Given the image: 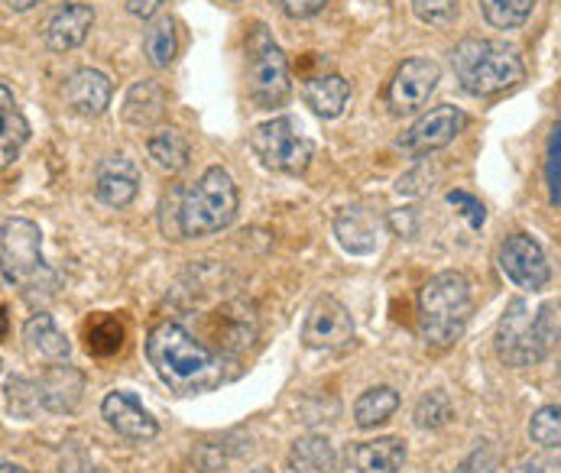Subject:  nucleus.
Listing matches in <instances>:
<instances>
[{"label":"nucleus","instance_id":"nucleus-31","mask_svg":"<svg viewBox=\"0 0 561 473\" xmlns=\"http://www.w3.org/2000/svg\"><path fill=\"white\" fill-rule=\"evenodd\" d=\"M415 16L435 30H445L458 20V10H461V0H409Z\"/></svg>","mask_w":561,"mask_h":473},{"label":"nucleus","instance_id":"nucleus-13","mask_svg":"<svg viewBox=\"0 0 561 473\" xmlns=\"http://www.w3.org/2000/svg\"><path fill=\"white\" fill-rule=\"evenodd\" d=\"M405 464V441L397 435L374 438V441H351L341 458V473H397Z\"/></svg>","mask_w":561,"mask_h":473},{"label":"nucleus","instance_id":"nucleus-19","mask_svg":"<svg viewBox=\"0 0 561 473\" xmlns=\"http://www.w3.org/2000/svg\"><path fill=\"white\" fill-rule=\"evenodd\" d=\"M23 344H26V354L33 360H43V364H66L72 354L69 337L59 331V324L46 312L33 315L23 324Z\"/></svg>","mask_w":561,"mask_h":473},{"label":"nucleus","instance_id":"nucleus-37","mask_svg":"<svg viewBox=\"0 0 561 473\" xmlns=\"http://www.w3.org/2000/svg\"><path fill=\"white\" fill-rule=\"evenodd\" d=\"M7 3V10H13V13H23V10H33L39 0H3Z\"/></svg>","mask_w":561,"mask_h":473},{"label":"nucleus","instance_id":"nucleus-2","mask_svg":"<svg viewBox=\"0 0 561 473\" xmlns=\"http://www.w3.org/2000/svg\"><path fill=\"white\" fill-rule=\"evenodd\" d=\"M474 312L471 282L458 269L432 276L419 292V331L428 350H448L461 341Z\"/></svg>","mask_w":561,"mask_h":473},{"label":"nucleus","instance_id":"nucleus-14","mask_svg":"<svg viewBox=\"0 0 561 473\" xmlns=\"http://www.w3.org/2000/svg\"><path fill=\"white\" fill-rule=\"evenodd\" d=\"M94 195L107 208H127L140 195V169L124 153L101 159L94 172Z\"/></svg>","mask_w":561,"mask_h":473},{"label":"nucleus","instance_id":"nucleus-26","mask_svg":"<svg viewBox=\"0 0 561 473\" xmlns=\"http://www.w3.org/2000/svg\"><path fill=\"white\" fill-rule=\"evenodd\" d=\"M147 150H150V159L160 165L162 172L175 175L188 165V140L179 134V130H157L150 140H147Z\"/></svg>","mask_w":561,"mask_h":473},{"label":"nucleus","instance_id":"nucleus-39","mask_svg":"<svg viewBox=\"0 0 561 473\" xmlns=\"http://www.w3.org/2000/svg\"><path fill=\"white\" fill-rule=\"evenodd\" d=\"M250 473H266V471H250Z\"/></svg>","mask_w":561,"mask_h":473},{"label":"nucleus","instance_id":"nucleus-28","mask_svg":"<svg viewBox=\"0 0 561 473\" xmlns=\"http://www.w3.org/2000/svg\"><path fill=\"white\" fill-rule=\"evenodd\" d=\"M536 0H481L483 20L493 30H516L529 20Z\"/></svg>","mask_w":561,"mask_h":473},{"label":"nucleus","instance_id":"nucleus-18","mask_svg":"<svg viewBox=\"0 0 561 473\" xmlns=\"http://www.w3.org/2000/svg\"><path fill=\"white\" fill-rule=\"evenodd\" d=\"M94 26V10L88 3H62L46 23V46L53 53H72L88 39Z\"/></svg>","mask_w":561,"mask_h":473},{"label":"nucleus","instance_id":"nucleus-40","mask_svg":"<svg viewBox=\"0 0 561 473\" xmlns=\"http://www.w3.org/2000/svg\"><path fill=\"white\" fill-rule=\"evenodd\" d=\"M231 3H238V0H231Z\"/></svg>","mask_w":561,"mask_h":473},{"label":"nucleus","instance_id":"nucleus-9","mask_svg":"<svg viewBox=\"0 0 561 473\" xmlns=\"http://www.w3.org/2000/svg\"><path fill=\"white\" fill-rule=\"evenodd\" d=\"M500 269L506 273L510 282H516L526 292H542L552 279V269H549L542 246L529 234L510 236L500 246Z\"/></svg>","mask_w":561,"mask_h":473},{"label":"nucleus","instance_id":"nucleus-30","mask_svg":"<svg viewBox=\"0 0 561 473\" xmlns=\"http://www.w3.org/2000/svg\"><path fill=\"white\" fill-rule=\"evenodd\" d=\"M451 415H455L451 399L442 393V390H432V393L422 395L415 402V412H412V418H415L419 428H442V425L451 422Z\"/></svg>","mask_w":561,"mask_h":473},{"label":"nucleus","instance_id":"nucleus-27","mask_svg":"<svg viewBox=\"0 0 561 473\" xmlns=\"http://www.w3.org/2000/svg\"><path fill=\"white\" fill-rule=\"evenodd\" d=\"M175 49H179V39H175V23L172 16H157L144 36V53L150 59L153 69H169L172 59H175Z\"/></svg>","mask_w":561,"mask_h":473},{"label":"nucleus","instance_id":"nucleus-32","mask_svg":"<svg viewBox=\"0 0 561 473\" xmlns=\"http://www.w3.org/2000/svg\"><path fill=\"white\" fill-rule=\"evenodd\" d=\"M546 185H549V201L561 208V127H552L549 147H546Z\"/></svg>","mask_w":561,"mask_h":473},{"label":"nucleus","instance_id":"nucleus-36","mask_svg":"<svg viewBox=\"0 0 561 473\" xmlns=\"http://www.w3.org/2000/svg\"><path fill=\"white\" fill-rule=\"evenodd\" d=\"M165 0H127V10H130V16H140V20H150V16H157V10H160Z\"/></svg>","mask_w":561,"mask_h":473},{"label":"nucleus","instance_id":"nucleus-15","mask_svg":"<svg viewBox=\"0 0 561 473\" xmlns=\"http://www.w3.org/2000/svg\"><path fill=\"white\" fill-rule=\"evenodd\" d=\"M101 415L104 422L127 441H150L157 438L160 425L157 418L140 405V399L134 393H124V390H114V393L104 395L101 402Z\"/></svg>","mask_w":561,"mask_h":473},{"label":"nucleus","instance_id":"nucleus-29","mask_svg":"<svg viewBox=\"0 0 561 473\" xmlns=\"http://www.w3.org/2000/svg\"><path fill=\"white\" fill-rule=\"evenodd\" d=\"M529 438H533V445H539L546 451L561 448V405H542L529 418Z\"/></svg>","mask_w":561,"mask_h":473},{"label":"nucleus","instance_id":"nucleus-12","mask_svg":"<svg viewBox=\"0 0 561 473\" xmlns=\"http://www.w3.org/2000/svg\"><path fill=\"white\" fill-rule=\"evenodd\" d=\"M468 117L461 107H451V104H442L428 114H422L400 140V147L412 157H425V153H435L442 147H448L461 130H465Z\"/></svg>","mask_w":561,"mask_h":473},{"label":"nucleus","instance_id":"nucleus-25","mask_svg":"<svg viewBox=\"0 0 561 473\" xmlns=\"http://www.w3.org/2000/svg\"><path fill=\"white\" fill-rule=\"evenodd\" d=\"M397 408H400V393L393 387H374L354 402V422L357 428H374L390 422Z\"/></svg>","mask_w":561,"mask_h":473},{"label":"nucleus","instance_id":"nucleus-16","mask_svg":"<svg viewBox=\"0 0 561 473\" xmlns=\"http://www.w3.org/2000/svg\"><path fill=\"white\" fill-rule=\"evenodd\" d=\"M39 405L53 415H72L84 393V373L72 364H49L36 380Z\"/></svg>","mask_w":561,"mask_h":473},{"label":"nucleus","instance_id":"nucleus-1","mask_svg":"<svg viewBox=\"0 0 561 473\" xmlns=\"http://www.w3.org/2000/svg\"><path fill=\"white\" fill-rule=\"evenodd\" d=\"M147 360L175 395L211 393L228 380L225 357L179 321H160L147 334Z\"/></svg>","mask_w":561,"mask_h":473},{"label":"nucleus","instance_id":"nucleus-23","mask_svg":"<svg viewBox=\"0 0 561 473\" xmlns=\"http://www.w3.org/2000/svg\"><path fill=\"white\" fill-rule=\"evenodd\" d=\"M0 120H3V137H0V162L3 169L13 165V159L20 157V147L30 140V124L23 120L10 84H0Z\"/></svg>","mask_w":561,"mask_h":473},{"label":"nucleus","instance_id":"nucleus-35","mask_svg":"<svg viewBox=\"0 0 561 473\" xmlns=\"http://www.w3.org/2000/svg\"><path fill=\"white\" fill-rule=\"evenodd\" d=\"M510 473H561V461H556L552 454H529Z\"/></svg>","mask_w":561,"mask_h":473},{"label":"nucleus","instance_id":"nucleus-10","mask_svg":"<svg viewBox=\"0 0 561 473\" xmlns=\"http://www.w3.org/2000/svg\"><path fill=\"white\" fill-rule=\"evenodd\" d=\"M351 341H354V318H351V312L334 296H321L306 315L302 344L309 350H337V347H347Z\"/></svg>","mask_w":561,"mask_h":473},{"label":"nucleus","instance_id":"nucleus-11","mask_svg":"<svg viewBox=\"0 0 561 473\" xmlns=\"http://www.w3.org/2000/svg\"><path fill=\"white\" fill-rule=\"evenodd\" d=\"M438 79H442L438 62L422 59V56L405 59L400 69H397L393 81H390V88H387L390 107H393L397 114H415L419 107L428 104L432 91L438 88Z\"/></svg>","mask_w":561,"mask_h":473},{"label":"nucleus","instance_id":"nucleus-3","mask_svg":"<svg viewBox=\"0 0 561 473\" xmlns=\"http://www.w3.org/2000/svg\"><path fill=\"white\" fill-rule=\"evenodd\" d=\"M561 337V318L556 305L529 309L526 299H513L496 324V357L506 367H536L542 364Z\"/></svg>","mask_w":561,"mask_h":473},{"label":"nucleus","instance_id":"nucleus-20","mask_svg":"<svg viewBox=\"0 0 561 473\" xmlns=\"http://www.w3.org/2000/svg\"><path fill=\"white\" fill-rule=\"evenodd\" d=\"M165 88L160 81H137L124 97V120L134 127H153L165 114Z\"/></svg>","mask_w":561,"mask_h":473},{"label":"nucleus","instance_id":"nucleus-5","mask_svg":"<svg viewBox=\"0 0 561 473\" xmlns=\"http://www.w3.org/2000/svg\"><path fill=\"white\" fill-rule=\"evenodd\" d=\"M238 201L241 198L231 172L221 165L205 169L198 182L188 185L182 195V211H179L182 236H208L231 228V221L238 218Z\"/></svg>","mask_w":561,"mask_h":473},{"label":"nucleus","instance_id":"nucleus-6","mask_svg":"<svg viewBox=\"0 0 561 473\" xmlns=\"http://www.w3.org/2000/svg\"><path fill=\"white\" fill-rule=\"evenodd\" d=\"M0 269L3 282L23 292H53L56 273L43 259V231L26 218H7L0 231Z\"/></svg>","mask_w":561,"mask_h":473},{"label":"nucleus","instance_id":"nucleus-17","mask_svg":"<svg viewBox=\"0 0 561 473\" xmlns=\"http://www.w3.org/2000/svg\"><path fill=\"white\" fill-rule=\"evenodd\" d=\"M111 79L98 69H79L62 84V101L79 117H101L111 107Z\"/></svg>","mask_w":561,"mask_h":473},{"label":"nucleus","instance_id":"nucleus-8","mask_svg":"<svg viewBox=\"0 0 561 473\" xmlns=\"http://www.w3.org/2000/svg\"><path fill=\"white\" fill-rule=\"evenodd\" d=\"M250 150L266 169L286 172V175H299L312 162V140L302 137V130L293 117H273V120H263L260 127H253Z\"/></svg>","mask_w":561,"mask_h":473},{"label":"nucleus","instance_id":"nucleus-4","mask_svg":"<svg viewBox=\"0 0 561 473\" xmlns=\"http://www.w3.org/2000/svg\"><path fill=\"white\" fill-rule=\"evenodd\" d=\"M451 69L458 84L474 94H500L513 84L526 79V66L519 59V53L500 39H465L455 46L451 53Z\"/></svg>","mask_w":561,"mask_h":473},{"label":"nucleus","instance_id":"nucleus-38","mask_svg":"<svg viewBox=\"0 0 561 473\" xmlns=\"http://www.w3.org/2000/svg\"><path fill=\"white\" fill-rule=\"evenodd\" d=\"M0 473H26V471H23V468H16V464H10V461H7V464H3V468H0Z\"/></svg>","mask_w":561,"mask_h":473},{"label":"nucleus","instance_id":"nucleus-33","mask_svg":"<svg viewBox=\"0 0 561 473\" xmlns=\"http://www.w3.org/2000/svg\"><path fill=\"white\" fill-rule=\"evenodd\" d=\"M448 205H451L471 228H483L486 211H483V205L474 195H468V192H448Z\"/></svg>","mask_w":561,"mask_h":473},{"label":"nucleus","instance_id":"nucleus-22","mask_svg":"<svg viewBox=\"0 0 561 473\" xmlns=\"http://www.w3.org/2000/svg\"><path fill=\"white\" fill-rule=\"evenodd\" d=\"M334 234L337 243L347 253H374L377 250V224L364 208H344L334 221Z\"/></svg>","mask_w":561,"mask_h":473},{"label":"nucleus","instance_id":"nucleus-34","mask_svg":"<svg viewBox=\"0 0 561 473\" xmlns=\"http://www.w3.org/2000/svg\"><path fill=\"white\" fill-rule=\"evenodd\" d=\"M324 3L328 0H279L283 13L293 16V20H312V16H319L321 10H324Z\"/></svg>","mask_w":561,"mask_h":473},{"label":"nucleus","instance_id":"nucleus-24","mask_svg":"<svg viewBox=\"0 0 561 473\" xmlns=\"http://www.w3.org/2000/svg\"><path fill=\"white\" fill-rule=\"evenodd\" d=\"M337 464L334 458V448L328 438L321 435H306L299 438L293 448H289V458H286V468L289 473H331Z\"/></svg>","mask_w":561,"mask_h":473},{"label":"nucleus","instance_id":"nucleus-21","mask_svg":"<svg viewBox=\"0 0 561 473\" xmlns=\"http://www.w3.org/2000/svg\"><path fill=\"white\" fill-rule=\"evenodd\" d=\"M302 97L319 117H341L351 101V81L341 76H316L302 84Z\"/></svg>","mask_w":561,"mask_h":473},{"label":"nucleus","instance_id":"nucleus-7","mask_svg":"<svg viewBox=\"0 0 561 473\" xmlns=\"http://www.w3.org/2000/svg\"><path fill=\"white\" fill-rule=\"evenodd\" d=\"M243 69H247V94L256 107L263 111H273L279 107L293 84H289V62L279 49V43L273 39V33L266 26H253L250 36H247V59H243Z\"/></svg>","mask_w":561,"mask_h":473}]
</instances>
